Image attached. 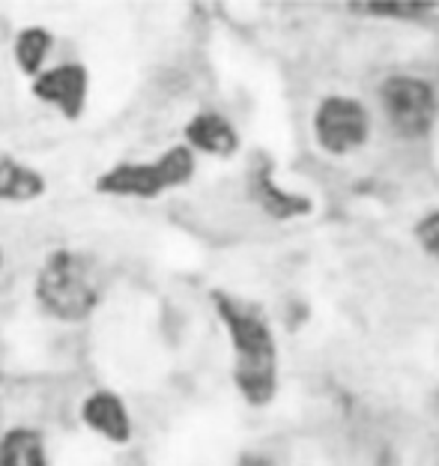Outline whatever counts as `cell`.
Masks as SVG:
<instances>
[{
	"label": "cell",
	"mask_w": 439,
	"mask_h": 466,
	"mask_svg": "<svg viewBox=\"0 0 439 466\" xmlns=\"http://www.w3.org/2000/svg\"><path fill=\"white\" fill-rule=\"evenodd\" d=\"M216 309L230 335L233 347V380L242 398L254 407L270 404L275 395L278 362H275V341L270 326L260 314L242 309L240 302L216 293Z\"/></svg>",
	"instance_id": "obj_1"
},
{
	"label": "cell",
	"mask_w": 439,
	"mask_h": 466,
	"mask_svg": "<svg viewBox=\"0 0 439 466\" xmlns=\"http://www.w3.org/2000/svg\"><path fill=\"white\" fill-rule=\"evenodd\" d=\"M34 296L39 309L60 323H81L102 299V281L93 263L78 251H51L36 272Z\"/></svg>",
	"instance_id": "obj_2"
},
{
	"label": "cell",
	"mask_w": 439,
	"mask_h": 466,
	"mask_svg": "<svg viewBox=\"0 0 439 466\" xmlns=\"http://www.w3.org/2000/svg\"><path fill=\"white\" fill-rule=\"evenodd\" d=\"M195 174V156L191 147H174L162 156L149 158V162H120L108 167L99 179L96 188L102 195L114 198H158L168 188H177L191 179Z\"/></svg>",
	"instance_id": "obj_3"
},
{
	"label": "cell",
	"mask_w": 439,
	"mask_h": 466,
	"mask_svg": "<svg viewBox=\"0 0 439 466\" xmlns=\"http://www.w3.org/2000/svg\"><path fill=\"white\" fill-rule=\"evenodd\" d=\"M380 105L389 116L392 129L403 137H422L434 126L436 96L419 78H389L380 87Z\"/></svg>",
	"instance_id": "obj_4"
},
{
	"label": "cell",
	"mask_w": 439,
	"mask_h": 466,
	"mask_svg": "<svg viewBox=\"0 0 439 466\" xmlns=\"http://www.w3.org/2000/svg\"><path fill=\"white\" fill-rule=\"evenodd\" d=\"M368 132H371L368 111L356 99L329 96L320 102V108L314 114V135L326 153L335 156L352 153L356 147L368 141Z\"/></svg>",
	"instance_id": "obj_5"
},
{
	"label": "cell",
	"mask_w": 439,
	"mask_h": 466,
	"mask_svg": "<svg viewBox=\"0 0 439 466\" xmlns=\"http://www.w3.org/2000/svg\"><path fill=\"white\" fill-rule=\"evenodd\" d=\"M87 87H90V76L81 63H60V66H51L46 72H39L34 84H30L34 96L39 102L51 105L55 111H60L66 120H78L84 114Z\"/></svg>",
	"instance_id": "obj_6"
},
{
	"label": "cell",
	"mask_w": 439,
	"mask_h": 466,
	"mask_svg": "<svg viewBox=\"0 0 439 466\" xmlns=\"http://www.w3.org/2000/svg\"><path fill=\"white\" fill-rule=\"evenodd\" d=\"M81 421L93 433H99L102 440L117 442V446L132 440V416H128L123 398L114 395V391H93L90 398H84Z\"/></svg>",
	"instance_id": "obj_7"
},
{
	"label": "cell",
	"mask_w": 439,
	"mask_h": 466,
	"mask_svg": "<svg viewBox=\"0 0 439 466\" xmlns=\"http://www.w3.org/2000/svg\"><path fill=\"white\" fill-rule=\"evenodd\" d=\"M186 141L191 150L209 153V156H230L237 150L240 137L237 129L230 126L228 116H221L216 111H203L195 114L186 126Z\"/></svg>",
	"instance_id": "obj_8"
},
{
	"label": "cell",
	"mask_w": 439,
	"mask_h": 466,
	"mask_svg": "<svg viewBox=\"0 0 439 466\" xmlns=\"http://www.w3.org/2000/svg\"><path fill=\"white\" fill-rule=\"evenodd\" d=\"M46 195V177L18 158L0 156V200L4 204H27Z\"/></svg>",
	"instance_id": "obj_9"
},
{
	"label": "cell",
	"mask_w": 439,
	"mask_h": 466,
	"mask_svg": "<svg viewBox=\"0 0 439 466\" xmlns=\"http://www.w3.org/2000/svg\"><path fill=\"white\" fill-rule=\"evenodd\" d=\"M0 466H48L46 437L36 428L0 433Z\"/></svg>",
	"instance_id": "obj_10"
},
{
	"label": "cell",
	"mask_w": 439,
	"mask_h": 466,
	"mask_svg": "<svg viewBox=\"0 0 439 466\" xmlns=\"http://www.w3.org/2000/svg\"><path fill=\"white\" fill-rule=\"evenodd\" d=\"M51 46H55V39H51L48 30L25 27L15 36V46H13V57L18 63V69L30 78H36L39 72H46L42 66H46V60L51 55Z\"/></svg>",
	"instance_id": "obj_11"
},
{
	"label": "cell",
	"mask_w": 439,
	"mask_h": 466,
	"mask_svg": "<svg viewBox=\"0 0 439 466\" xmlns=\"http://www.w3.org/2000/svg\"><path fill=\"white\" fill-rule=\"evenodd\" d=\"M251 186H254V195L263 204V209L275 218H291V216H299L308 209V200L299 195H291V192H281V188L272 183L270 171H257Z\"/></svg>",
	"instance_id": "obj_12"
},
{
	"label": "cell",
	"mask_w": 439,
	"mask_h": 466,
	"mask_svg": "<svg viewBox=\"0 0 439 466\" xmlns=\"http://www.w3.org/2000/svg\"><path fill=\"white\" fill-rule=\"evenodd\" d=\"M415 233H419V242L424 246V251L434 254V258H439V213H427L419 221Z\"/></svg>",
	"instance_id": "obj_13"
},
{
	"label": "cell",
	"mask_w": 439,
	"mask_h": 466,
	"mask_svg": "<svg viewBox=\"0 0 439 466\" xmlns=\"http://www.w3.org/2000/svg\"><path fill=\"white\" fill-rule=\"evenodd\" d=\"M368 13H377V15H406V18H415V15H422L427 13V6H368Z\"/></svg>",
	"instance_id": "obj_14"
},
{
	"label": "cell",
	"mask_w": 439,
	"mask_h": 466,
	"mask_svg": "<svg viewBox=\"0 0 439 466\" xmlns=\"http://www.w3.org/2000/svg\"><path fill=\"white\" fill-rule=\"evenodd\" d=\"M240 466H270V463H266V461H260V458H245Z\"/></svg>",
	"instance_id": "obj_15"
},
{
	"label": "cell",
	"mask_w": 439,
	"mask_h": 466,
	"mask_svg": "<svg viewBox=\"0 0 439 466\" xmlns=\"http://www.w3.org/2000/svg\"><path fill=\"white\" fill-rule=\"evenodd\" d=\"M0 260H4V258H0Z\"/></svg>",
	"instance_id": "obj_16"
}]
</instances>
